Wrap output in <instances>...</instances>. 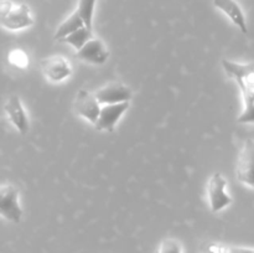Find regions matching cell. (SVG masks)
<instances>
[{
	"label": "cell",
	"mask_w": 254,
	"mask_h": 253,
	"mask_svg": "<svg viewBox=\"0 0 254 253\" xmlns=\"http://www.w3.org/2000/svg\"><path fill=\"white\" fill-rule=\"evenodd\" d=\"M226 73L237 82L245 102V108L238 117V122L243 124H254V62H240L222 60Z\"/></svg>",
	"instance_id": "1"
},
{
	"label": "cell",
	"mask_w": 254,
	"mask_h": 253,
	"mask_svg": "<svg viewBox=\"0 0 254 253\" xmlns=\"http://www.w3.org/2000/svg\"><path fill=\"white\" fill-rule=\"evenodd\" d=\"M35 22L31 10L24 2L0 0V26L10 31L26 29Z\"/></svg>",
	"instance_id": "2"
},
{
	"label": "cell",
	"mask_w": 254,
	"mask_h": 253,
	"mask_svg": "<svg viewBox=\"0 0 254 253\" xmlns=\"http://www.w3.org/2000/svg\"><path fill=\"white\" fill-rule=\"evenodd\" d=\"M206 192L212 212H220L232 203V197L227 192V180L221 173H215L210 176Z\"/></svg>",
	"instance_id": "3"
},
{
	"label": "cell",
	"mask_w": 254,
	"mask_h": 253,
	"mask_svg": "<svg viewBox=\"0 0 254 253\" xmlns=\"http://www.w3.org/2000/svg\"><path fill=\"white\" fill-rule=\"evenodd\" d=\"M22 208L19 202V189L11 184L0 185V216L12 223L21 221Z\"/></svg>",
	"instance_id": "4"
},
{
	"label": "cell",
	"mask_w": 254,
	"mask_h": 253,
	"mask_svg": "<svg viewBox=\"0 0 254 253\" xmlns=\"http://www.w3.org/2000/svg\"><path fill=\"white\" fill-rule=\"evenodd\" d=\"M236 176L240 183L254 190V139H247L236 164Z\"/></svg>",
	"instance_id": "5"
},
{
	"label": "cell",
	"mask_w": 254,
	"mask_h": 253,
	"mask_svg": "<svg viewBox=\"0 0 254 253\" xmlns=\"http://www.w3.org/2000/svg\"><path fill=\"white\" fill-rule=\"evenodd\" d=\"M40 67H41L44 76L49 81L55 82V83L67 79L68 77H71L72 72H73L71 62L61 55H54V56H49L41 60Z\"/></svg>",
	"instance_id": "6"
},
{
	"label": "cell",
	"mask_w": 254,
	"mask_h": 253,
	"mask_svg": "<svg viewBox=\"0 0 254 253\" xmlns=\"http://www.w3.org/2000/svg\"><path fill=\"white\" fill-rule=\"evenodd\" d=\"M128 108L129 102L101 106V111H99L98 119L94 123V128L99 131H108V133H111V131L116 129L122 116L128 111Z\"/></svg>",
	"instance_id": "7"
},
{
	"label": "cell",
	"mask_w": 254,
	"mask_h": 253,
	"mask_svg": "<svg viewBox=\"0 0 254 253\" xmlns=\"http://www.w3.org/2000/svg\"><path fill=\"white\" fill-rule=\"evenodd\" d=\"M76 57L87 63L98 66V64L106 63L109 57V50L103 40L99 37H92L81 49L77 50Z\"/></svg>",
	"instance_id": "8"
},
{
	"label": "cell",
	"mask_w": 254,
	"mask_h": 253,
	"mask_svg": "<svg viewBox=\"0 0 254 253\" xmlns=\"http://www.w3.org/2000/svg\"><path fill=\"white\" fill-rule=\"evenodd\" d=\"M94 96H96L99 104L104 106V104L129 102L133 97V93H131V89L122 82H111V83L106 84L98 91L94 92Z\"/></svg>",
	"instance_id": "9"
},
{
	"label": "cell",
	"mask_w": 254,
	"mask_h": 253,
	"mask_svg": "<svg viewBox=\"0 0 254 253\" xmlns=\"http://www.w3.org/2000/svg\"><path fill=\"white\" fill-rule=\"evenodd\" d=\"M73 107L79 117H82L94 126V123L98 119L99 111H101V104L97 101L94 93L87 91V89H79L78 93L76 94Z\"/></svg>",
	"instance_id": "10"
},
{
	"label": "cell",
	"mask_w": 254,
	"mask_h": 253,
	"mask_svg": "<svg viewBox=\"0 0 254 253\" xmlns=\"http://www.w3.org/2000/svg\"><path fill=\"white\" fill-rule=\"evenodd\" d=\"M4 111L6 113L7 118L11 122L12 126H15L17 131H19L21 135L27 134L30 129V122L29 117H27L26 111H25L24 106H22V102L20 99L19 96L16 94H12L7 98L6 103L4 106Z\"/></svg>",
	"instance_id": "11"
},
{
	"label": "cell",
	"mask_w": 254,
	"mask_h": 253,
	"mask_svg": "<svg viewBox=\"0 0 254 253\" xmlns=\"http://www.w3.org/2000/svg\"><path fill=\"white\" fill-rule=\"evenodd\" d=\"M213 5L217 7L218 10L227 15L228 19L243 32L247 34L248 26H247V20H246V15L243 12L242 7L238 4L236 0H213Z\"/></svg>",
	"instance_id": "12"
},
{
	"label": "cell",
	"mask_w": 254,
	"mask_h": 253,
	"mask_svg": "<svg viewBox=\"0 0 254 253\" xmlns=\"http://www.w3.org/2000/svg\"><path fill=\"white\" fill-rule=\"evenodd\" d=\"M84 26L83 21L79 17V15L77 14V11H73L59 27H57L56 32H55V39L56 40H62L64 37H66L67 35H69L71 32L76 31L79 27Z\"/></svg>",
	"instance_id": "13"
},
{
	"label": "cell",
	"mask_w": 254,
	"mask_h": 253,
	"mask_svg": "<svg viewBox=\"0 0 254 253\" xmlns=\"http://www.w3.org/2000/svg\"><path fill=\"white\" fill-rule=\"evenodd\" d=\"M92 37H93L92 36V30L88 29V27H86V26H82V27H79L78 30H76V31H73V32H71L69 35H67L66 37H64V39L60 40V41L64 42V44L71 45L73 49L79 50L84 44H86L87 41H88L89 39H92Z\"/></svg>",
	"instance_id": "14"
},
{
	"label": "cell",
	"mask_w": 254,
	"mask_h": 253,
	"mask_svg": "<svg viewBox=\"0 0 254 253\" xmlns=\"http://www.w3.org/2000/svg\"><path fill=\"white\" fill-rule=\"evenodd\" d=\"M97 0H78V5H77V14L83 21L84 26L92 30V21H93V12L94 7H96Z\"/></svg>",
	"instance_id": "15"
},
{
	"label": "cell",
	"mask_w": 254,
	"mask_h": 253,
	"mask_svg": "<svg viewBox=\"0 0 254 253\" xmlns=\"http://www.w3.org/2000/svg\"><path fill=\"white\" fill-rule=\"evenodd\" d=\"M9 63L11 66L16 67V68H26L29 64V57H27L26 52L21 49H14L9 52Z\"/></svg>",
	"instance_id": "16"
},
{
	"label": "cell",
	"mask_w": 254,
	"mask_h": 253,
	"mask_svg": "<svg viewBox=\"0 0 254 253\" xmlns=\"http://www.w3.org/2000/svg\"><path fill=\"white\" fill-rule=\"evenodd\" d=\"M156 253H185V251L180 241L169 237L161 241Z\"/></svg>",
	"instance_id": "17"
},
{
	"label": "cell",
	"mask_w": 254,
	"mask_h": 253,
	"mask_svg": "<svg viewBox=\"0 0 254 253\" xmlns=\"http://www.w3.org/2000/svg\"><path fill=\"white\" fill-rule=\"evenodd\" d=\"M201 253H228V247L220 243H206L201 250Z\"/></svg>",
	"instance_id": "18"
},
{
	"label": "cell",
	"mask_w": 254,
	"mask_h": 253,
	"mask_svg": "<svg viewBox=\"0 0 254 253\" xmlns=\"http://www.w3.org/2000/svg\"><path fill=\"white\" fill-rule=\"evenodd\" d=\"M254 250L246 247H228V253H253Z\"/></svg>",
	"instance_id": "19"
},
{
	"label": "cell",
	"mask_w": 254,
	"mask_h": 253,
	"mask_svg": "<svg viewBox=\"0 0 254 253\" xmlns=\"http://www.w3.org/2000/svg\"><path fill=\"white\" fill-rule=\"evenodd\" d=\"M253 253H254V252H253Z\"/></svg>",
	"instance_id": "20"
}]
</instances>
